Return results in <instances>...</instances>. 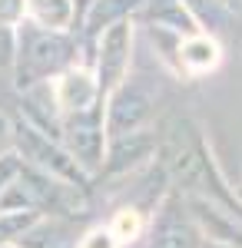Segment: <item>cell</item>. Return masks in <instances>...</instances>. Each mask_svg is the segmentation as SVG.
Listing matches in <instances>:
<instances>
[{
	"instance_id": "obj_1",
	"label": "cell",
	"mask_w": 242,
	"mask_h": 248,
	"mask_svg": "<svg viewBox=\"0 0 242 248\" xmlns=\"http://www.w3.org/2000/svg\"><path fill=\"white\" fill-rule=\"evenodd\" d=\"M139 232V215L136 212H120L116 222H113V235L116 238H133Z\"/></svg>"
},
{
	"instance_id": "obj_2",
	"label": "cell",
	"mask_w": 242,
	"mask_h": 248,
	"mask_svg": "<svg viewBox=\"0 0 242 248\" xmlns=\"http://www.w3.org/2000/svg\"><path fill=\"white\" fill-rule=\"evenodd\" d=\"M186 60H189V63H196V66H206V63L216 60V46L206 43V40H199V43H192V46L186 50Z\"/></svg>"
},
{
	"instance_id": "obj_3",
	"label": "cell",
	"mask_w": 242,
	"mask_h": 248,
	"mask_svg": "<svg viewBox=\"0 0 242 248\" xmlns=\"http://www.w3.org/2000/svg\"><path fill=\"white\" fill-rule=\"evenodd\" d=\"M80 248H116V235H113V229L110 232H93V235L83 238Z\"/></svg>"
},
{
	"instance_id": "obj_4",
	"label": "cell",
	"mask_w": 242,
	"mask_h": 248,
	"mask_svg": "<svg viewBox=\"0 0 242 248\" xmlns=\"http://www.w3.org/2000/svg\"><path fill=\"white\" fill-rule=\"evenodd\" d=\"M23 10V0H0V27L17 20V14Z\"/></svg>"
},
{
	"instance_id": "obj_5",
	"label": "cell",
	"mask_w": 242,
	"mask_h": 248,
	"mask_svg": "<svg viewBox=\"0 0 242 248\" xmlns=\"http://www.w3.org/2000/svg\"><path fill=\"white\" fill-rule=\"evenodd\" d=\"M3 172H7V169H0V179H3Z\"/></svg>"
}]
</instances>
